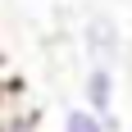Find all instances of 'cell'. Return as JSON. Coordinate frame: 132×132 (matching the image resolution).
Returning a JSON list of instances; mask_svg holds the SVG:
<instances>
[{
  "label": "cell",
  "mask_w": 132,
  "mask_h": 132,
  "mask_svg": "<svg viewBox=\"0 0 132 132\" xmlns=\"http://www.w3.org/2000/svg\"><path fill=\"white\" fill-rule=\"evenodd\" d=\"M82 55L96 68H119L123 59V27L114 14H87L82 23Z\"/></svg>",
  "instance_id": "6da1fadb"
},
{
  "label": "cell",
  "mask_w": 132,
  "mask_h": 132,
  "mask_svg": "<svg viewBox=\"0 0 132 132\" xmlns=\"http://www.w3.org/2000/svg\"><path fill=\"white\" fill-rule=\"evenodd\" d=\"M114 100H119V73L87 64V73H82V105L105 123V132H119V109H114Z\"/></svg>",
  "instance_id": "7a4b0ae2"
},
{
  "label": "cell",
  "mask_w": 132,
  "mask_h": 132,
  "mask_svg": "<svg viewBox=\"0 0 132 132\" xmlns=\"http://www.w3.org/2000/svg\"><path fill=\"white\" fill-rule=\"evenodd\" d=\"M59 132H105V123L96 119L87 105H73V109H64V128Z\"/></svg>",
  "instance_id": "3957f363"
},
{
  "label": "cell",
  "mask_w": 132,
  "mask_h": 132,
  "mask_svg": "<svg viewBox=\"0 0 132 132\" xmlns=\"http://www.w3.org/2000/svg\"><path fill=\"white\" fill-rule=\"evenodd\" d=\"M9 82H14V78H9V68L0 64V91H5V87H9Z\"/></svg>",
  "instance_id": "277c9868"
}]
</instances>
